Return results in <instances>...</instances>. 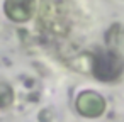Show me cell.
<instances>
[{
	"mask_svg": "<svg viewBox=\"0 0 124 122\" xmlns=\"http://www.w3.org/2000/svg\"><path fill=\"white\" fill-rule=\"evenodd\" d=\"M36 9V0H5L4 12L10 21L26 22L32 17Z\"/></svg>",
	"mask_w": 124,
	"mask_h": 122,
	"instance_id": "obj_2",
	"label": "cell"
},
{
	"mask_svg": "<svg viewBox=\"0 0 124 122\" xmlns=\"http://www.w3.org/2000/svg\"><path fill=\"white\" fill-rule=\"evenodd\" d=\"M93 73L102 81H114L124 70V59L116 51H102L93 58Z\"/></svg>",
	"mask_w": 124,
	"mask_h": 122,
	"instance_id": "obj_1",
	"label": "cell"
},
{
	"mask_svg": "<svg viewBox=\"0 0 124 122\" xmlns=\"http://www.w3.org/2000/svg\"><path fill=\"white\" fill-rule=\"evenodd\" d=\"M12 90L5 83H0V107H7L12 102Z\"/></svg>",
	"mask_w": 124,
	"mask_h": 122,
	"instance_id": "obj_4",
	"label": "cell"
},
{
	"mask_svg": "<svg viewBox=\"0 0 124 122\" xmlns=\"http://www.w3.org/2000/svg\"><path fill=\"white\" fill-rule=\"evenodd\" d=\"M77 108L82 115L87 117H97L104 112L105 102L104 98L95 92H82L77 98Z\"/></svg>",
	"mask_w": 124,
	"mask_h": 122,
	"instance_id": "obj_3",
	"label": "cell"
}]
</instances>
